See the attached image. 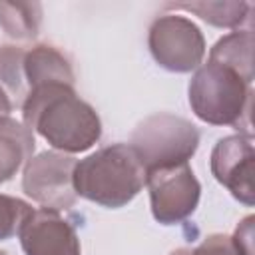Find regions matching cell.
<instances>
[{"label": "cell", "instance_id": "1", "mask_svg": "<svg viewBox=\"0 0 255 255\" xmlns=\"http://www.w3.org/2000/svg\"><path fill=\"white\" fill-rule=\"evenodd\" d=\"M22 124L62 153L86 151L102 137L98 112L66 84L32 88L22 102Z\"/></svg>", "mask_w": 255, "mask_h": 255}, {"label": "cell", "instance_id": "2", "mask_svg": "<svg viewBox=\"0 0 255 255\" xmlns=\"http://www.w3.org/2000/svg\"><path fill=\"white\" fill-rule=\"evenodd\" d=\"M145 185V167L129 143L100 147L76 161L74 189L80 197L108 209L128 205Z\"/></svg>", "mask_w": 255, "mask_h": 255}, {"label": "cell", "instance_id": "3", "mask_svg": "<svg viewBox=\"0 0 255 255\" xmlns=\"http://www.w3.org/2000/svg\"><path fill=\"white\" fill-rule=\"evenodd\" d=\"M191 112L209 126H229L239 133L251 131L253 82L229 66L207 60L189 80Z\"/></svg>", "mask_w": 255, "mask_h": 255}, {"label": "cell", "instance_id": "4", "mask_svg": "<svg viewBox=\"0 0 255 255\" xmlns=\"http://www.w3.org/2000/svg\"><path fill=\"white\" fill-rule=\"evenodd\" d=\"M145 171L185 163L199 147V129L185 118L159 112L143 118L129 139Z\"/></svg>", "mask_w": 255, "mask_h": 255}, {"label": "cell", "instance_id": "5", "mask_svg": "<svg viewBox=\"0 0 255 255\" xmlns=\"http://www.w3.org/2000/svg\"><path fill=\"white\" fill-rule=\"evenodd\" d=\"M147 46L155 64L175 74L197 70L205 58L203 32L181 14L157 16L147 30Z\"/></svg>", "mask_w": 255, "mask_h": 255}, {"label": "cell", "instance_id": "6", "mask_svg": "<svg viewBox=\"0 0 255 255\" xmlns=\"http://www.w3.org/2000/svg\"><path fill=\"white\" fill-rule=\"evenodd\" d=\"M151 215L161 225H175L191 217L199 205L201 183L191 165L177 163L145 171Z\"/></svg>", "mask_w": 255, "mask_h": 255}, {"label": "cell", "instance_id": "7", "mask_svg": "<svg viewBox=\"0 0 255 255\" xmlns=\"http://www.w3.org/2000/svg\"><path fill=\"white\" fill-rule=\"evenodd\" d=\"M74 167L76 157L70 153L42 151L32 155L22 171V191L46 209H70L78 199Z\"/></svg>", "mask_w": 255, "mask_h": 255}, {"label": "cell", "instance_id": "8", "mask_svg": "<svg viewBox=\"0 0 255 255\" xmlns=\"http://www.w3.org/2000/svg\"><path fill=\"white\" fill-rule=\"evenodd\" d=\"M253 163H255V147L253 135L233 133L221 137L209 157V167L213 177L231 191V195L251 207L255 203L253 191Z\"/></svg>", "mask_w": 255, "mask_h": 255}, {"label": "cell", "instance_id": "9", "mask_svg": "<svg viewBox=\"0 0 255 255\" xmlns=\"http://www.w3.org/2000/svg\"><path fill=\"white\" fill-rule=\"evenodd\" d=\"M18 237L24 255H82L76 227L56 209H34Z\"/></svg>", "mask_w": 255, "mask_h": 255}, {"label": "cell", "instance_id": "10", "mask_svg": "<svg viewBox=\"0 0 255 255\" xmlns=\"http://www.w3.org/2000/svg\"><path fill=\"white\" fill-rule=\"evenodd\" d=\"M24 78L28 84V92L32 88L50 86V84H66L74 86L76 76L70 60L50 44H36L24 54Z\"/></svg>", "mask_w": 255, "mask_h": 255}, {"label": "cell", "instance_id": "11", "mask_svg": "<svg viewBox=\"0 0 255 255\" xmlns=\"http://www.w3.org/2000/svg\"><path fill=\"white\" fill-rule=\"evenodd\" d=\"M34 149V131L10 116H0V185L10 181L26 165Z\"/></svg>", "mask_w": 255, "mask_h": 255}, {"label": "cell", "instance_id": "12", "mask_svg": "<svg viewBox=\"0 0 255 255\" xmlns=\"http://www.w3.org/2000/svg\"><path fill=\"white\" fill-rule=\"evenodd\" d=\"M165 8L173 10H185L195 16H199L203 22L217 26V28H231V30H243V26L251 22L253 4L249 2H237V0H225V2H169Z\"/></svg>", "mask_w": 255, "mask_h": 255}, {"label": "cell", "instance_id": "13", "mask_svg": "<svg viewBox=\"0 0 255 255\" xmlns=\"http://www.w3.org/2000/svg\"><path fill=\"white\" fill-rule=\"evenodd\" d=\"M209 60L229 66L243 78L253 82V30H233L227 36L219 38L209 50Z\"/></svg>", "mask_w": 255, "mask_h": 255}, {"label": "cell", "instance_id": "14", "mask_svg": "<svg viewBox=\"0 0 255 255\" xmlns=\"http://www.w3.org/2000/svg\"><path fill=\"white\" fill-rule=\"evenodd\" d=\"M42 24L40 2L0 0V28L14 40H34Z\"/></svg>", "mask_w": 255, "mask_h": 255}, {"label": "cell", "instance_id": "15", "mask_svg": "<svg viewBox=\"0 0 255 255\" xmlns=\"http://www.w3.org/2000/svg\"><path fill=\"white\" fill-rule=\"evenodd\" d=\"M24 54L26 50L18 46H0V86L10 96L12 104L20 106L28 94V84L24 78Z\"/></svg>", "mask_w": 255, "mask_h": 255}, {"label": "cell", "instance_id": "16", "mask_svg": "<svg viewBox=\"0 0 255 255\" xmlns=\"http://www.w3.org/2000/svg\"><path fill=\"white\" fill-rule=\"evenodd\" d=\"M32 205L20 197L0 193V241L18 235L24 221L32 215Z\"/></svg>", "mask_w": 255, "mask_h": 255}, {"label": "cell", "instance_id": "17", "mask_svg": "<svg viewBox=\"0 0 255 255\" xmlns=\"http://www.w3.org/2000/svg\"><path fill=\"white\" fill-rule=\"evenodd\" d=\"M191 255H239V253L231 241V235L211 233L195 249H191Z\"/></svg>", "mask_w": 255, "mask_h": 255}, {"label": "cell", "instance_id": "18", "mask_svg": "<svg viewBox=\"0 0 255 255\" xmlns=\"http://www.w3.org/2000/svg\"><path fill=\"white\" fill-rule=\"evenodd\" d=\"M253 221H255L253 215L243 217L237 223V227H235V231L231 235V241H233V245H235L239 255H255V251H253V237H255Z\"/></svg>", "mask_w": 255, "mask_h": 255}, {"label": "cell", "instance_id": "19", "mask_svg": "<svg viewBox=\"0 0 255 255\" xmlns=\"http://www.w3.org/2000/svg\"><path fill=\"white\" fill-rule=\"evenodd\" d=\"M12 110H14V104H12L10 96L4 92V88L0 86V116H10Z\"/></svg>", "mask_w": 255, "mask_h": 255}, {"label": "cell", "instance_id": "20", "mask_svg": "<svg viewBox=\"0 0 255 255\" xmlns=\"http://www.w3.org/2000/svg\"><path fill=\"white\" fill-rule=\"evenodd\" d=\"M169 255H191V249H187V247H179V249H173Z\"/></svg>", "mask_w": 255, "mask_h": 255}, {"label": "cell", "instance_id": "21", "mask_svg": "<svg viewBox=\"0 0 255 255\" xmlns=\"http://www.w3.org/2000/svg\"><path fill=\"white\" fill-rule=\"evenodd\" d=\"M0 255H8V253H6V251H2V249H0Z\"/></svg>", "mask_w": 255, "mask_h": 255}]
</instances>
